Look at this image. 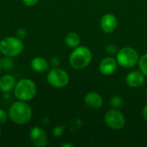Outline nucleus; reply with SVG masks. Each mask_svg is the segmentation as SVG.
<instances>
[{"mask_svg": "<svg viewBox=\"0 0 147 147\" xmlns=\"http://www.w3.org/2000/svg\"><path fill=\"white\" fill-rule=\"evenodd\" d=\"M106 52L110 53V54H115V53H117L118 50H117V47L114 45H109L106 47Z\"/></svg>", "mask_w": 147, "mask_h": 147, "instance_id": "obj_23", "label": "nucleus"}, {"mask_svg": "<svg viewBox=\"0 0 147 147\" xmlns=\"http://www.w3.org/2000/svg\"><path fill=\"white\" fill-rule=\"evenodd\" d=\"M117 18L115 15L108 13L102 16L100 21V26L102 30L106 34H111L113 33L116 28H117Z\"/></svg>", "mask_w": 147, "mask_h": 147, "instance_id": "obj_9", "label": "nucleus"}, {"mask_svg": "<svg viewBox=\"0 0 147 147\" xmlns=\"http://www.w3.org/2000/svg\"><path fill=\"white\" fill-rule=\"evenodd\" d=\"M16 84V78L11 74H5L0 78V90L3 93H9L14 90Z\"/></svg>", "mask_w": 147, "mask_h": 147, "instance_id": "obj_13", "label": "nucleus"}, {"mask_svg": "<svg viewBox=\"0 0 147 147\" xmlns=\"http://www.w3.org/2000/svg\"><path fill=\"white\" fill-rule=\"evenodd\" d=\"M143 117H144L145 121L147 122V105L143 109Z\"/></svg>", "mask_w": 147, "mask_h": 147, "instance_id": "obj_25", "label": "nucleus"}, {"mask_svg": "<svg viewBox=\"0 0 147 147\" xmlns=\"http://www.w3.org/2000/svg\"><path fill=\"white\" fill-rule=\"evenodd\" d=\"M47 83L52 87L60 89L65 87L68 84L70 81V78L68 73L65 70L57 67V68H53L48 71L47 76Z\"/></svg>", "mask_w": 147, "mask_h": 147, "instance_id": "obj_6", "label": "nucleus"}, {"mask_svg": "<svg viewBox=\"0 0 147 147\" xmlns=\"http://www.w3.org/2000/svg\"><path fill=\"white\" fill-rule=\"evenodd\" d=\"M1 64H2V68L4 70H10L14 66V61L12 60L11 57L4 56L1 59Z\"/></svg>", "mask_w": 147, "mask_h": 147, "instance_id": "obj_16", "label": "nucleus"}, {"mask_svg": "<svg viewBox=\"0 0 147 147\" xmlns=\"http://www.w3.org/2000/svg\"><path fill=\"white\" fill-rule=\"evenodd\" d=\"M92 60V53L91 51L84 47L78 46L74 48L71 53L69 62L72 68L76 70H82L87 67Z\"/></svg>", "mask_w": 147, "mask_h": 147, "instance_id": "obj_2", "label": "nucleus"}, {"mask_svg": "<svg viewBox=\"0 0 147 147\" xmlns=\"http://www.w3.org/2000/svg\"><path fill=\"white\" fill-rule=\"evenodd\" d=\"M138 64L140 71H142L145 74V76H147V53H145L140 58Z\"/></svg>", "mask_w": 147, "mask_h": 147, "instance_id": "obj_17", "label": "nucleus"}, {"mask_svg": "<svg viewBox=\"0 0 147 147\" xmlns=\"http://www.w3.org/2000/svg\"><path fill=\"white\" fill-rule=\"evenodd\" d=\"M8 118H9V114L4 109H0V125L6 123Z\"/></svg>", "mask_w": 147, "mask_h": 147, "instance_id": "obj_20", "label": "nucleus"}, {"mask_svg": "<svg viewBox=\"0 0 147 147\" xmlns=\"http://www.w3.org/2000/svg\"><path fill=\"white\" fill-rule=\"evenodd\" d=\"M23 49L24 44L22 40L16 36H8L0 41V52L4 56L16 57L22 53Z\"/></svg>", "mask_w": 147, "mask_h": 147, "instance_id": "obj_4", "label": "nucleus"}, {"mask_svg": "<svg viewBox=\"0 0 147 147\" xmlns=\"http://www.w3.org/2000/svg\"><path fill=\"white\" fill-rule=\"evenodd\" d=\"M145 74L142 71H132L126 77V83L131 88L140 87L145 82Z\"/></svg>", "mask_w": 147, "mask_h": 147, "instance_id": "obj_11", "label": "nucleus"}, {"mask_svg": "<svg viewBox=\"0 0 147 147\" xmlns=\"http://www.w3.org/2000/svg\"><path fill=\"white\" fill-rule=\"evenodd\" d=\"M104 120L107 126L113 130H121L126 124L124 115L116 109L109 110L104 116Z\"/></svg>", "mask_w": 147, "mask_h": 147, "instance_id": "obj_7", "label": "nucleus"}, {"mask_svg": "<svg viewBox=\"0 0 147 147\" xmlns=\"http://www.w3.org/2000/svg\"><path fill=\"white\" fill-rule=\"evenodd\" d=\"M139 53L133 47H126L118 50L116 53L117 63L124 68H131L139 63Z\"/></svg>", "mask_w": 147, "mask_h": 147, "instance_id": "obj_5", "label": "nucleus"}, {"mask_svg": "<svg viewBox=\"0 0 147 147\" xmlns=\"http://www.w3.org/2000/svg\"><path fill=\"white\" fill-rule=\"evenodd\" d=\"M84 103L90 109H99L103 104V99L96 92L91 91L85 95L84 96Z\"/></svg>", "mask_w": 147, "mask_h": 147, "instance_id": "obj_12", "label": "nucleus"}, {"mask_svg": "<svg viewBox=\"0 0 147 147\" xmlns=\"http://www.w3.org/2000/svg\"><path fill=\"white\" fill-rule=\"evenodd\" d=\"M110 104L114 108H120L122 105L123 100L120 96H114L110 98Z\"/></svg>", "mask_w": 147, "mask_h": 147, "instance_id": "obj_18", "label": "nucleus"}, {"mask_svg": "<svg viewBox=\"0 0 147 147\" xmlns=\"http://www.w3.org/2000/svg\"><path fill=\"white\" fill-rule=\"evenodd\" d=\"M27 35V31L25 28H20L16 30V36L20 38V39H23L25 38V36Z\"/></svg>", "mask_w": 147, "mask_h": 147, "instance_id": "obj_21", "label": "nucleus"}, {"mask_svg": "<svg viewBox=\"0 0 147 147\" xmlns=\"http://www.w3.org/2000/svg\"><path fill=\"white\" fill-rule=\"evenodd\" d=\"M1 69H2V64H1V60H0V71H1Z\"/></svg>", "mask_w": 147, "mask_h": 147, "instance_id": "obj_27", "label": "nucleus"}, {"mask_svg": "<svg viewBox=\"0 0 147 147\" xmlns=\"http://www.w3.org/2000/svg\"><path fill=\"white\" fill-rule=\"evenodd\" d=\"M80 36L78 34L75 33V32H71L69 34H66V36L65 37V44L71 48H75L79 46L80 44Z\"/></svg>", "mask_w": 147, "mask_h": 147, "instance_id": "obj_15", "label": "nucleus"}, {"mask_svg": "<svg viewBox=\"0 0 147 147\" xmlns=\"http://www.w3.org/2000/svg\"><path fill=\"white\" fill-rule=\"evenodd\" d=\"M39 1L40 0H22V3L28 7H32V6L36 5Z\"/></svg>", "mask_w": 147, "mask_h": 147, "instance_id": "obj_24", "label": "nucleus"}, {"mask_svg": "<svg viewBox=\"0 0 147 147\" xmlns=\"http://www.w3.org/2000/svg\"><path fill=\"white\" fill-rule=\"evenodd\" d=\"M61 146L62 147H72L73 146V145H72V144H71V143H64V144H62V145H61Z\"/></svg>", "mask_w": 147, "mask_h": 147, "instance_id": "obj_26", "label": "nucleus"}, {"mask_svg": "<svg viewBox=\"0 0 147 147\" xmlns=\"http://www.w3.org/2000/svg\"><path fill=\"white\" fill-rule=\"evenodd\" d=\"M50 65L53 67V68H57L60 65V59L58 57H53L50 60Z\"/></svg>", "mask_w": 147, "mask_h": 147, "instance_id": "obj_22", "label": "nucleus"}, {"mask_svg": "<svg viewBox=\"0 0 147 147\" xmlns=\"http://www.w3.org/2000/svg\"><path fill=\"white\" fill-rule=\"evenodd\" d=\"M0 137H1V128H0Z\"/></svg>", "mask_w": 147, "mask_h": 147, "instance_id": "obj_28", "label": "nucleus"}, {"mask_svg": "<svg viewBox=\"0 0 147 147\" xmlns=\"http://www.w3.org/2000/svg\"><path fill=\"white\" fill-rule=\"evenodd\" d=\"M64 130H65V127L64 126H56L53 130V135L54 137H60L63 133H64Z\"/></svg>", "mask_w": 147, "mask_h": 147, "instance_id": "obj_19", "label": "nucleus"}, {"mask_svg": "<svg viewBox=\"0 0 147 147\" xmlns=\"http://www.w3.org/2000/svg\"><path fill=\"white\" fill-rule=\"evenodd\" d=\"M31 68L35 72L43 73L48 71L49 69V63L48 61L43 57H35L31 60Z\"/></svg>", "mask_w": 147, "mask_h": 147, "instance_id": "obj_14", "label": "nucleus"}, {"mask_svg": "<svg viewBox=\"0 0 147 147\" xmlns=\"http://www.w3.org/2000/svg\"><path fill=\"white\" fill-rule=\"evenodd\" d=\"M37 93L35 83L29 78H22L16 82L14 94L16 99L23 102H29L34 98Z\"/></svg>", "mask_w": 147, "mask_h": 147, "instance_id": "obj_3", "label": "nucleus"}, {"mask_svg": "<svg viewBox=\"0 0 147 147\" xmlns=\"http://www.w3.org/2000/svg\"><path fill=\"white\" fill-rule=\"evenodd\" d=\"M29 138L34 146L37 147L46 146L48 143V137L46 131L40 127H34L30 130Z\"/></svg>", "mask_w": 147, "mask_h": 147, "instance_id": "obj_8", "label": "nucleus"}, {"mask_svg": "<svg viewBox=\"0 0 147 147\" xmlns=\"http://www.w3.org/2000/svg\"><path fill=\"white\" fill-rule=\"evenodd\" d=\"M9 120L17 125H25L30 121L33 111L28 102L17 101L11 104L9 109Z\"/></svg>", "mask_w": 147, "mask_h": 147, "instance_id": "obj_1", "label": "nucleus"}, {"mask_svg": "<svg viewBox=\"0 0 147 147\" xmlns=\"http://www.w3.org/2000/svg\"><path fill=\"white\" fill-rule=\"evenodd\" d=\"M117 61L112 57L104 58L99 65V71L102 75L109 76L113 74L117 68Z\"/></svg>", "mask_w": 147, "mask_h": 147, "instance_id": "obj_10", "label": "nucleus"}]
</instances>
